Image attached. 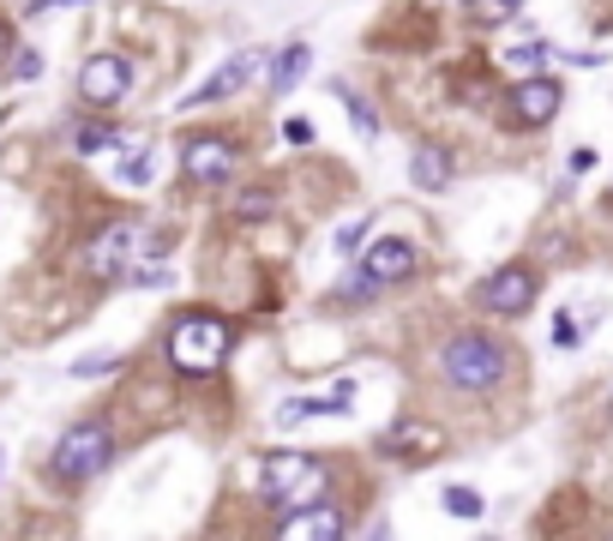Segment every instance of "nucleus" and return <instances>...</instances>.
<instances>
[{
    "instance_id": "obj_1",
    "label": "nucleus",
    "mask_w": 613,
    "mask_h": 541,
    "mask_svg": "<svg viewBox=\"0 0 613 541\" xmlns=\"http://www.w3.org/2000/svg\"><path fill=\"white\" fill-rule=\"evenodd\" d=\"M169 361H175V373H187V379H211L223 373V361H229V349H235V331H229V319L223 313H181L169 325Z\"/></svg>"
},
{
    "instance_id": "obj_2",
    "label": "nucleus",
    "mask_w": 613,
    "mask_h": 541,
    "mask_svg": "<svg viewBox=\"0 0 613 541\" xmlns=\"http://www.w3.org/2000/svg\"><path fill=\"white\" fill-rule=\"evenodd\" d=\"M325 488H332V463L313 458V451H277V458L259 463V500L277 511L313 505Z\"/></svg>"
},
{
    "instance_id": "obj_3",
    "label": "nucleus",
    "mask_w": 613,
    "mask_h": 541,
    "mask_svg": "<svg viewBox=\"0 0 613 541\" xmlns=\"http://www.w3.org/2000/svg\"><path fill=\"white\" fill-rule=\"evenodd\" d=\"M512 368V355H505L500 338H487V331H457L452 343L439 349V373L452 391H493Z\"/></svg>"
},
{
    "instance_id": "obj_4",
    "label": "nucleus",
    "mask_w": 613,
    "mask_h": 541,
    "mask_svg": "<svg viewBox=\"0 0 613 541\" xmlns=\"http://www.w3.org/2000/svg\"><path fill=\"white\" fill-rule=\"evenodd\" d=\"M109 458H115V428L109 421H79V428L61 433V445H55V458H49V475L61 481V488H85L91 475L109 470Z\"/></svg>"
},
{
    "instance_id": "obj_5",
    "label": "nucleus",
    "mask_w": 613,
    "mask_h": 541,
    "mask_svg": "<svg viewBox=\"0 0 613 541\" xmlns=\"http://www.w3.org/2000/svg\"><path fill=\"white\" fill-rule=\"evenodd\" d=\"M241 163V144L229 133H187L181 139V174L192 187H223Z\"/></svg>"
},
{
    "instance_id": "obj_6",
    "label": "nucleus",
    "mask_w": 613,
    "mask_h": 541,
    "mask_svg": "<svg viewBox=\"0 0 613 541\" xmlns=\"http://www.w3.org/2000/svg\"><path fill=\"white\" fill-rule=\"evenodd\" d=\"M132 97V61L127 54H91V61L79 67V102L85 109H121V102Z\"/></svg>"
},
{
    "instance_id": "obj_7",
    "label": "nucleus",
    "mask_w": 613,
    "mask_h": 541,
    "mask_svg": "<svg viewBox=\"0 0 613 541\" xmlns=\"http://www.w3.org/2000/svg\"><path fill=\"white\" fill-rule=\"evenodd\" d=\"M132 253H139V229L109 223L102 236H91V247H85V277H91V283H115V277H127Z\"/></svg>"
},
{
    "instance_id": "obj_8",
    "label": "nucleus",
    "mask_w": 613,
    "mask_h": 541,
    "mask_svg": "<svg viewBox=\"0 0 613 541\" xmlns=\"http://www.w3.org/2000/svg\"><path fill=\"white\" fill-rule=\"evenodd\" d=\"M343 530H349V518H343V505H325V500H313V505H295V511H283V518H277V530H271V541H343Z\"/></svg>"
},
{
    "instance_id": "obj_9",
    "label": "nucleus",
    "mask_w": 613,
    "mask_h": 541,
    "mask_svg": "<svg viewBox=\"0 0 613 541\" xmlns=\"http://www.w3.org/2000/svg\"><path fill=\"white\" fill-rule=\"evenodd\" d=\"M422 271V253H415V241H403V236H379L362 253V277L373 289H392V283H403V277H415Z\"/></svg>"
},
{
    "instance_id": "obj_10",
    "label": "nucleus",
    "mask_w": 613,
    "mask_h": 541,
    "mask_svg": "<svg viewBox=\"0 0 613 541\" xmlns=\"http://www.w3.org/2000/svg\"><path fill=\"white\" fill-rule=\"evenodd\" d=\"M487 307V313H500V319H517V313H530L535 307V271L530 266H500L482 283V295H475Z\"/></svg>"
},
{
    "instance_id": "obj_11",
    "label": "nucleus",
    "mask_w": 613,
    "mask_h": 541,
    "mask_svg": "<svg viewBox=\"0 0 613 541\" xmlns=\"http://www.w3.org/2000/svg\"><path fill=\"white\" fill-rule=\"evenodd\" d=\"M560 102H565L560 79L535 72V79H523L517 91H512V102H505V121H512V127H547L553 114H560Z\"/></svg>"
},
{
    "instance_id": "obj_12",
    "label": "nucleus",
    "mask_w": 613,
    "mask_h": 541,
    "mask_svg": "<svg viewBox=\"0 0 613 541\" xmlns=\"http://www.w3.org/2000/svg\"><path fill=\"white\" fill-rule=\"evenodd\" d=\"M265 67V49H247V54H235V61H223L211 79L199 84L192 97H181V109H211V102H229V97H241L247 91V79Z\"/></svg>"
},
{
    "instance_id": "obj_13",
    "label": "nucleus",
    "mask_w": 613,
    "mask_h": 541,
    "mask_svg": "<svg viewBox=\"0 0 613 541\" xmlns=\"http://www.w3.org/2000/svg\"><path fill=\"white\" fill-rule=\"evenodd\" d=\"M439 445H445L439 428H427V421H397L392 433H379V451H385V458H403V463H422Z\"/></svg>"
},
{
    "instance_id": "obj_14",
    "label": "nucleus",
    "mask_w": 613,
    "mask_h": 541,
    "mask_svg": "<svg viewBox=\"0 0 613 541\" xmlns=\"http://www.w3.org/2000/svg\"><path fill=\"white\" fill-rule=\"evenodd\" d=\"M409 181L422 187V193H445V187H452V157H445V144H422V151L409 157Z\"/></svg>"
},
{
    "instance_id": "obj_15",
    "label": "nucleus",
    "mask_w": 613,
    "mask_h": 541,
    "mask_svg": "<svg viewBox=\"0 0 613 541\" xmlns=\"http://www.w3.org/2000/svg\"><path fill=\"white\" fill-rule=\"evenodd\" d=\"M355 409V391H349V379H343L337 391H325V398H289L277 409V421H301V415H349Z\"/></svg>"
},
{
    "instance_id": "obj_16",
    "label": "nucleus",
    "mask_w": 613,
    "mask_h": 541,
    "mask_svg": "<svg viewBox=\"0 0 613 541\" xmlns=\"http://www.w3.org/2000/svg\"><path fill=\"white\" fill-rule=\"evenodd\" d=\"M307 67H313V49H307V42H289L283 54H271V91L289 97L295 84L307 79Z\"/></svg>"
},
{
    "instance_id": "obj_17",
    "label": "nucleus",
    "mask_w": 613,
    "mask_h": 541,
    "mask_svg": "<svg viewBox=\"0 0 613 541\" xmlns=\"http://www.w3.org/2000/svg\"><path fill=\"white\" fill-rule=\"evenodd\" d=\"M109 144H127L121 127H109V121H85V127H72V151H79V157H97V151H109Z\"/></svg>"
},
{
    "instance_id": "obj_18",
    "label": "nucleus",
    "mask_w": 613,
    "mask_h": 541,
    "mask_svg": "<svg viewBox=\"0 0 613 541\" xmlns=\"http://www.w3.org/2000/svg\"><path fill=\"white\" fill-rule=\"evenodd\" d=\"M277 211V193L271 187H241V193L229 199V217H241V223H259V217Z\"/></svg>"
},
{
    "instance_id": "obj_19",
    "label": "nucleus",
    "mask_w": 613,
    "mask_h": 541,
    "mask_svg": "<svg viewBox=\"0 0 613 541\" xmlns=\"http://www.w3.org/2000/svg\"><path fill=\"white\" fill-rule=\"evenodd\" d=\"M547 61H553V49H547V42H517V49H505V67L523 72V79H535V72H542Z\"/></svg>"
},
{
    "instance_id": "obj_20",
    "label": "nucleus",
    "mask_w": 613,
    "mask_h": 541,
    "mask_svg": "<svg viewBox=\"0 0 613 541\" xmlns=\"http://www.w3.org/2000/svg\"><path fill=\"white\" fill-rule=\"evenodd\" d=\"M337 97H343V109L355 114V133L362 139H379V114H373V102L362 91H349V84H337Z\"/></svg>"
},
{
    "instance_id": "obj_21",
    "label": "nucleus",
    "mask_w": 613,
    "mask_h": 541,
    "mask_svg": "<svg viewBox=\"0 0 613 541\" xmlns=\"http://www.w3.org/2000/svg\"><path fill=\"white\" fill-rule=\"evenodd\" d=\"M115 174H121L127 187H145V181H151V174H157V157H151V151H145V144H139V151H127V157H121V169H115Z\"/></svg>"
},
{
    "instance_id": "obj_22",
    "label": "nucleus",
    "mask_w": 613,
    "mask_h": 541,
    "mask_svg": "<svg viewBox=\"0 0 613 541\" xmlns=\"http://www.w3.org/2000/svg\"><path fill=\"white\" fill-rule=\"evenodd\" d=\"M445 511H452V518H482L487 500L475 488H445Z\"/></svg>"
},
{
    "instance_id": "obj_23",
    "label": "nucleus",
    "mask_w": 613,
    "mask_h": 541,
    "mask_svg": "<svg viewBox=\"0 0 613 541\" xmlns=\"http://www.w3.org/2000/svg\"><path fill=\"white\" fill-rule=\"evenodd\" d=\"M517 7H523V0H469V12H475L482 24H505Z\"/></svg>"
},
{
    "instance_id": "obj_24",
    "label": "nucleus",
    "mask_w": 613,
    "mask_h": 541,
    "mask_svg": "<svg viewBox=\"0 0 613 541\" xmlns=\"http://www.w3.org/2000/svg\"><path fill=\"white\" fill-rule=\"evenodd\" d=\"M553 343H560V349H577V343H583L577 313H553Z\"/></svg>"
},
{
    "instance_id": "obj_25",
    "label": "nucleus",
    "mask_w": 613,
    "mask_h": 541,
    "mask_svg": "<svg viewBox=\"0 0 613 541\" xmlns=\"http://www.w3.org/2000/svg\"><path fill=\"white\" fill-rule=\"evenodd\" d=\"M115 368H121V355H79V361H72V373H79V379H91V373H115Z\"/></svg>"
},
{
    "instance_id": "obj_26",
    "label": "nucleus",
    "mask_w": 613,
    "mask_h": 541,
    "mask_svg": "<svg viewBox=\"0 0 613 541\" xmlns=\"http://www.w3.org/2000/svg\"><path fill=\"white\" fill-rule=\"evenodd\" d=\"M362 236H367V217L362 223H343L337 229V253H362Z\"/></svg>"
},
{
    "instance_id": "obj_27",
    "label": "nucleus",
    "mask_w": 613,
    "mask_h": 541,
    "mask_svg": "<svg viewBox=\"0 0 613 541\" xmlns=\"http://www.w3.org/2000/svg\"><path fill=\"white\" fill-rule=\"evenodd\" d=\"M37 72H42V54H37V49H19V54H12V79H37Z\"/></svg>"
},
{
    "instance_id": "obj_28",
    "label": "nucleus",
    "mask_w": 613,
    "mask_h": 541,
    "mask_svg": "<svg viewBox=\"0 0 613 541\" xmlns=\"http://www.w3.org/2000/svg\"><path fill=\"white\" fill-rule=\"evenodd\" d=\"M31 12H61V7H91V0H24Z\"/></svg>"
},
{
    "instance_id": "obj_29",
    "label": "nucleus",
    "mask_w": 613,
    "mask_h": 541,
    "mask_svg": "<svg viewBox=\"0 0 613 541\" xmlns=\"http://www.w3.org/2000/svg\"><path fill=\"white\" fill-rule=\"evenodd\" d=\"M283 139H289V144H307L313 127H307V121H289V127H283Z\"/></svg>"
},
{
    "instance_id": "obj_30",
    "label": "nucleus",
    "mask_w": 613,
    "mask_h": 541,
    "mask_svg": "<svg viewBox=\"0 0 613 541\" xmlns=\"http://www.w3.org/2000/svg\"><path fill=\"white\" fill-rule=\"evenodd\" d=\"M362 541H392V530H385V523H373V535H362Z\"/></svg>"
},
{
    "instance_id": "obj_31",
    "label": "nucleus",
    "mask_w": 613,
    "mask_h": 541,
    "mask_svg": "<svg viewBox=\"0 0 613 541\" xmlns=\"http://www.w3.org/2000/svg\"><path fill=\"white\" fill-rule=\"evenodd\" d=\"M7 49H12V31H7V24H0V61H7Z\"/></svg>"
}]
</instances>
